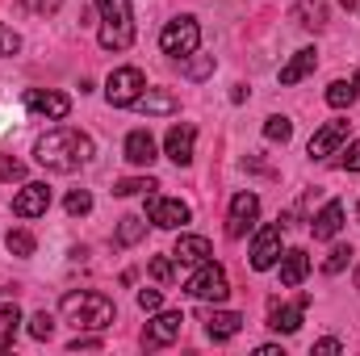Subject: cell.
Here are the masks:
<instances>
[{
  "label": "cell",
  "instance_id": "cell-28",
  "mask_svg": "<svg viewBox=\"0 0 360 356\" xmlns=\"http://www.w3.org/2000/svg\"><path fill=\"white\" fill-rule=\"evenodd\" d=\"M151 189H160L151 177H126V180H117V184H113V193H117V197H134V193H151Z\"/></svg>",
  "mask_w": 360,
  "mask_h": 356
},
{
  "label": "cell",
  "instance_id": "cell-16",
  "mask_svg": "<svg viewBox=\"0 0 360 356\" xmlns=\"http://www.w3.org/2000/svg\"><path fill=\"white\" fill-rule=\"evenodd\" d=\"M243 331V314L239 310H210L205 314V336L214 340V344H226V340H235Z\"/></svg>",
  "mask_w": 360,
  "mask_h": 356
},
{
  "label": "cell",
  "instance_id": "cell-13",
  "mask_svg": "<svg viewBox=\"0 0 360 356\" xmlns=\"http://www.w3.org/2000/svg\"><path fill=\"white\" fill-rule=\"evenodd\" d=\"M46 210H51V189H46L42 180L21 184V193L13 197V214H17V218H42Z\"/></svg>",
  "mask_w": 360,
  "mask_h": 356
},
{
  "label": "cell",
  "instance_id": "cell-15",
  "mask_svg": "<svg viewBox=\"0 0 360 356\" xmlns=\"http://www.w3.org/2000/svg\"><path fill=\"white\" fill-rule=\"evenodd\" d=\"M348 143V122H327V126H319L314 130V139H310V160H327V155H335L340 147Z\"/></svg>",
  "mask_w": 360,
  "mask_h": 356
},
{
  "label": "cell",
  "instance_id": "cell-45",
  "mask_svg": "<svg viewBox=\"0 0 360 356\" xmlns=\"http://www.w3.org/2000/svg\"><path fill=\"white\" fill-rule=\"evenodd\" d=\"M356 289H360V268H356Z\"/></svg>",
  "mask_w": 360,
  "mask_h": 356
},
{
  "label": "cell",
  "instance_id": "cell-1",
  "mask_svg": "<svg viewBox=\"0 0 360 356\" xmlns=\"http://www.w3.org/2000/svg\"><path fill=\"white\" fill-rule=\"evenodd\" d=\"M92 155H96V143L76 126H55L51 134H42L34 143V160L46 172H76V168L89 164Z\"/></svg>",
  "mask_w": 360,
  "mask_h": 356
},
{
  "label": "cell",
  "instance_id": "cell-35",
  "mask_svg": "<svg viewBox=\"0 0 360 356\" xmlns=\"http://www.w3.org/2000/svg\"><path fill=\"white\" fill-rule=\"evenodd\" d=\"M160 306H164V293H160V289H139V310L155 314Z\"/></svg>",
  "mask_w": 360,
  "mask_h": 356
},
{
  "label": "cell",
  "instance_id": "cell-34",
  "mask_svg": "<svg viewBox=\"0 0 360 356\" xmlns=\"http://www.w3.org/2000/svg\"><path fill=\"white\" fill-rule=\"evenodd\" d=\"M0 180H25V164L13 155H0Z\"/></svg>",
  "mask_w": 360,
  "mask_h": 356
},
{
  "label": "cell",
  "instance_id": "cell-12",
  "mask_svg": "<svg viewBox=\"0 0 360 356\" xmlns=\"http://www.w3.org/2000/svg\"><path fill=\"white\" fill-rule=\"evenodd\" d=\"M310 306V293H297V302H272L269 306V327L276 336H293L302 327V314Z\"/></svg>",
  "mask_w": 360,
  "mask_h": 356
},
{
  "label": "cell",
  "instance_id": "cell-40",
  "mask_svg": "<svg viewBox=\"0 0 360 356\" xmlns=\"http://www.w3.org/2000/svg\"><path fill=\"white\" fill-rule=\"evenodd\" d=\"M335 352H344V344H340L335 336H327V340H319V344H314V356H335Z\"/></svg>",
  "mask_w": 360,
  "mask_h": 356
},
{
  "label": "cell",
  "instance_id": "cell-42",
  "mask_svg": "<svg viewBox=\"0 0 360 356\" xmlns=\"http://www.w3.org/2000/svg\"><path fill=\"white\" fill-rule=\"evenodd\" d=\"M38 8H42V13H55V8H59V0H38Z\"/></svg>",
  "mask_w": 360,
  "mask_h": 356
},
{
  "label": "cell",
  "instance_id": "cell-6",
  "mask_svg": "<svg viewBox=\"0 0 360 356\" xmlns=\"http://www.w3.org/2000/svg\"><path fill=\"white\" fill-rule=\"evenodd\" d=\"M143 89H147V80H143L139 68H113L109 80H105V101H109L113 109H130Z\"/></svg>",
  "mask_w": 360,
  "mask_h": 356
},
{
  "label": "cell",
  "instance_id": "cell-10",
  "mask_svg": "<svg viewBox=\"0 0 360 356\" xmlns=\"http://www.w3.org/2000/svg\"><path fill=\"white\" fill-rule=\"evenodd\" d=\"M256 218H260V197L256 193H235L231 214H226V235L231 239H243L256 227Z\"/></svg>",
  "mask_w": 360,
  "mask_h": 356
},
{
  "label": "cell",
  "instance_id": "cell-38",
  "mask_svg": "<svg viewBox=\"0 0 360 356\" xmlns=\"http://www.w3.org/2000/svg\"><path fill=\"white\" fill-rule=\"evenodd\" d=\"M188 59H193V55H188ZM184 72H188L193 80H201V76H210V72H214V59H193Z\"/></svg>",
  "mask_w": 360,
  "mask_h": 356
},
{
  "label": "cell",
  "instance_id": "cell-44",
  "mask_svg": "<svg viewBox=\"0 0 360 356\" xmlns=\"http://www.w3.org/2000/svg\"><path fill=\"white\" fill-rule=\"evenodd\" d=\"M352 84H356V92H360V72H356V76H352Z\"/></svg>",
  "mask_w": 360,
  "mask_h": 356
},
{
  "label": "cell",
  "instance_id": "cell-21",
  "mask_svg": "<svg viewBox=\"0 0 360 356\" xmlns=\"http://www.w3.org/2000/svg\"><path fill=\"white\" fill-rule=\"evenodd\" d=\"M314 68H319V51H314V46H302V51H293V59L281 68V84H302Z\"/></svg>",
  "mask_w": 360,
  "mask_h": 356
},
{
  "label": "cell",
  "instance_id": "cell-2",
  "mask_svg": "<svg viewBox=\"0 0 360 356\" xmlns=\"http://www.w3.org/2000/svg\"><path fill=\"white\" fill-rule=\"evenodd\" d=\"M59 314H63L76 331H105V327L117 319V306H113V298H105V293H96V289H72V293H63Z\"/></svg>",
  "mask_w": 360,
  "mask_h": 356
},
{
  "label": "cell",
  "instance_id": "cell-31",
  "mask_svg": "<svg viewBox=\"0 0 360 356\" xmlns=\"http://www.w3.org/2000/svg\"><path fill=\"white\" fill-rule=\"evenodd\" d=\"M147 268H151V276H155V281H176V276H180L176 256H155Z\"/></svg>",
  "mask_w": 360,
  "mask_h": 356
},
{
  "label": "cell",
  "instance_id": "cell-22",
  "mask_svg": "<svg viewBox=\"0 0 360 356\" xmlns=\"http://www.w3.org/2000/svg\"><path fill=\"white\" fill-rule=\"evenodd\" d=\"M126 160L130 164H139V168H151L160 155H155V139H151V130H130L126 134Z\"/></svg>",
  "mask_w": 360,
  "mask_h": 356
},
{
  "label": "cell",
  "instance_id": "cell-19",
  "mask_svg": "<svg viewBox=\"0 0 360 356\" xmlns=\"http://www.w3.org/2000/svg\"><path fill=\"white\" fill-rule=\"evenodd\" d=\"M172 256H176V265L184 268V265H205L210 256H214V248H210V239L205 235H180L176 239V248H172Z\"/></svg>",
  "mask_w": 360,
  "mask_h": 356
},
{
  "label": "cell",
  "instance_id": "cell-8",
  "mask_svg": "<svg viewBox=\"0 0 360 356\" xmlns=\"http://www.w3.org/2000/svg\"><path fill=\"white\" fill-rule=\"evenodd\" d=\"M180 327H184V314H180V310H155V319H151V323H147V331H143V348H147V352H155V348L176 344Z\"/></svg>",
  "mask_w": 360,
  "mask_h": 356
},
{
  "label": "cell",
  "instance_id": "cell-33",
  "mask_svg": "<svg viewBox=\"0 0 360 356\" xmlns=\"http://www.w3.org/2000/svg\"><path fill=\"white\" fill-rule=\"evenodd\" d=\"M17 51H21V34L0 21V59H4V55H17Z\"/></svg>",
  "mask_w": 360,
  "mask_h": 356
},
{
  "label": "cell",
  "instance_id": "cell-41",
  "mask_svg": "<svg viewBox=\"0 0 360 356\" xmlns=\"http://www.w3.org/2000/svg\"><path fill=\"white\" fill-rule=\"evenodd\" d=\"M256 356H285V352H281L276 344H260V348H256Z\"/></svg>",
  "mask_w": 360,
  "mask_h": 356
},
{
  "label": "cell",
  "instance_id": "cell-17",
  "mask_svg": "<svg viewBox=\"0 0 360 356\" xmlns=\"http://www.w3.org/2000/svg\"><path fill=\"white\" fill-rule=\"evenodd\" d=\"M134 109L147 113V117H172L180 109V101H176V92H168V89H143L139 101H134Z\"/></svg>",
  "mask_w": 360,
  "mask_h": 356
},
{
  "label": "cell",
  "instance_id": "cell-18",
  "mask_svg": "<svg viewBox=\"0 0 360 356\" xmlns=\"http://www.w3.org/2000/svg\"><path fill=\"white\" fill-rule=\"evenodd\" d=\"M281 285L285 289H297L306 276H310V256L302 252V248H289V252H281Z\"/></svg>",
  "mask_w": 360,
  "mask_h": 356
},
{
  "label": "cell",
  "instance_id": "cell-27",
  "mask_svg": "<svg viewBox=\"0 0 360 356\" xmlns=\"http://www.w3.org/2000/svg\"><path fill=\"white\" fill-rule=\"evenodd\" d=\"M289 134H293V122L285 113H272L264 122V139H272V143H289Z\"/></svg>",
  "mask_w": 360,
  "mask_h": 356
},
{
  "label": "cell",
  "instance_id": "cell-4",
  "mask_svg": "<svg viewBox=\"0 0 360 356\" xmlns=\"http://www.w3.org/2000/svg\"><path fill=\"white\" fill-rule=\"evenodd\" d=\"M184 293L188 298H197V302H226V293H231V281H226V268L214 265V260H205V265H197V272L184 281Z\"/></svg>",
  "mask_w": 360,
  "mask_h": 356
},
{
  "label": "cell",
  "instance_id": "cell-39",
  "mask_svg": "<svg viewBox=\"0 0 360 356\" xmlns=\"http://www.w3.org/2000/svg\"><path fill=\"white\" fill-rule=\"evenodd\" d=\"M68 348H72V352H101V340H92V336H76Z\"/></svg>",
  "mask_w": 360,
  "mask_h": 356
},
{
  "label": "cell",
  "instance_id": "cell-24",
  "mask_svg": "<svg viewBox=\"0 0 360 356\" xmlns=\"http://www.w3.org/2000/svg\"><path fill=\"white\" fill-rule=\"evenodd\" d=\"M4 248L13 252V256H34V248H38V239L25 231V227H13L8 235H4Z\"/></svg>",
  "mask_w": 360,
  "mask_h": 356
},
{
  "label": "cell",
  "instance_id": "cell-3",
  "mask_svg": "<svg viewBox=\"0 0 360 356\" xmlns=\"http://www.w3.org/2000/svg\"><path fill=\"white\" fill-rule=\"evenodd\" d=\"M96 13H101V34L96 42L105 51H126L134 46V4L130 0H96Z\"/></svg>",
  "mask_w": 360,
  "mask_h": 356
},
{
  "label": "cell",
  "instance_id": "cell-30",
  "mask_svg": "<svg viewBox=\"0 0 360 356\" xmlns=\"http://www.w3.org/2000/svg\"><path fill=\"white\" fill-rule=\"evenodd\" d=\"M63 205H68V214H72V218H84V214L92 210V193H89V189H72Z\"/></svg>",
  "mask_w": 360,
  "mask_h": 356
},
{
  "label": "cell",
  "instance_id": "cell-32",
  "mask_svg": "<svg viewBox=\"0 0 360 356\" xmlns=\"http://www.w3.org/2000/svg\"><path fill=\"white\" fill-rule=\"evenodd\" d=\"M30 336H34V340H51V336H55V319H51L46 310H38V314L30 319Z\"/></svg>",
  "mask_w": 360,
  "mask_h": 356
},
{
  "label": "cell",
  "instance_id": "cell-46",
  "mask_svg": "<svg viewBox=\"0 0 360 356\" xmlns=\"http://www.w3.org/2000/svg\"><path fill=\"white\" fill-rule=\"evenodd\" d=\"M356 218H360V205H356Z\"/></svg>",
  "mask_w": 360,
  "mask_h": 356
},
{
  "label": "cell",
  "instance_id": "cell-23",
  "mask_svg": "<svg viewBox=\"0 0 360 356\" xmlns=\"http://www.w3.org/2000/svg\"><path fill=\"white\" fill-rule=\"evenodd\" d=\"M293 21L302 30H323L327 25V0H297L293 4Z\"/></svg>",
  "mask_w": 360,
  "mask_h": 356
},
{
  "label": "cell",
  "instance_id": "cell-29",
  "mask_svg": "<svg viewBox=\"0 0 360 356\" xmlns=\"http://www.w3.org/2000/svg\"><path fill=\"white\" fill-rule=\"evenodd\" d=\"M352 256H356V252H352L348 243H335V248H331V256L323 260V272H327V276H335V272H344V268H348V260H352Z\"/></svg>",
  "mask_w": 360,
  "mask_h": 356
},
{
  "label": "cell",
  "instance_id": "cell-20",
  "mask_svg": "<svg viewBox=\"0 0 360 356\" xmlns=\"http://www.w3.org/2000/svg\"><path fill=\"white\" fill-rule=\"evenodd\" d=\"M310 231H314V239H335L340 231H344V201H327L319 214H314V222H310Z\"/></svg>",
  "mask_w": 360,
  "mask_h": 356
},
{
  "label": "cell",
  "instance_id": "cell-9",
  "mask_svg": "<svg viewBox=\"0 0 360 356\" xmlns=\"http://www.w3.org/2000/svg\"><path fill=\"white\" fill-rule=\"evenodd\" d=\"M281 222H269V227H260L256 231V239H252V268L256 272H269V268H276V260H281Z\"/></svg>",
  "mask_w": 360,
  "mask_h": 356
},
{
  "label": "cell",
  "instance_id": "cell-26",
  "mask_svg": "<svg viewBox=\"0 0 360 356\" xmlns=\"http://www.w3.org/2000/svg\"><path fill=\"white\" fill-rule=\"evenodd\" d=\"M352 101H356V84H352V80H335V84L327 89V105H331V109H348Z\"/></svg>",
  "mask_w": 360,
  "mask_h": 356
},
{
  "label": "cell",
  "instance_id": "cell-7",
  "mask_svg": "<svg viewBox=\"0 0 360 356\" xmlns=\"http://www.w3.org/2000/svg\"><path fill=\"white\" fill-rule=\"evenodd\" d=\"M188 218H193L188 201H180V197H160V193H147V222H155V227H164V231H180Z\"/></svg>",
  "mask_w": 360,
  "mask_h": 356
},
{
  "label": "cell",
  "instance_id": "cell-36",
  "mask_svg": "<svg viewBox=\"0 0 360 356\" xmlns=\"http://www.w3.org/2000/svg\"><path fill=\"white\" fill-rule=\"evenodd\" d=\"M340 155H344V160H340V164H344V168H348V172H360V139H356V143H348V147H344V151H340Z\"/></svg>",
  "mask_w": 360,
  "mask_h": 356
},
{
  "label": "cell",
  "instance_id": "cell-11",
  "mask_svg": "<svg viewBox=\"0 0 360 356\" xmlns=\"http://www.w3.org/2000/svg\"><path fill=\"white\" fill-rule=\"evenodd\" d=\"M25 109L30 113H38V117H46V122H63L68 113H72V96L68 92H42V89H30L25 92Z\"/></svg>",
  "mask_w": 360,
  "mask_h": 356
},
{
  "label": "cell",
  "instance_id": "cell-5",
  "mask_svg": "<svg viewBox=\"0 0 360 356\" xmlns=\"http://www.w3.org/2000/svg\"><path fill=\"white\" fill-rule=\"evenodd\" d=\"M197 46H201V25H197V17H176V21H168L164 25V34H160V51L164 55H172V59H188V55H197Z\"/></svg>",
  "mask_w": 360,
  "mask_h": 356
},
{
  "label": "cell",
  "instance_id": "cell-43",
  "mask_svg": "<svg viewBox=\"0 0 360 356\" xmlns=\"http://www.w3.org/2000/svg\"><path fill=\"white\" fill-rule=\"evenodd\" d=\"M340 4H344V8H356L360 0H340Z\"/></svg>",
  "mask_w": 360,
  "mask_h": 356
},
{
  "label": "cell",
  "instance_id": "cell-14",
  "mask_svg": "<svg viewBox=\"0 0 360 356\" xmlns=\"http://www.w3.org/2000/svg\"><path fill=\"white\" fill-rule=\"evenodd\" d=\"M193 147H197V130H193L188 122H180V126H172V130L164 134V151H168V160H172L176 168H188V164H193Z\"/></svg>",
  "mask_w": 360,
  "mask_h": 356
},
{
  "label": "cell",
  "instance_id": "cell-37",
  "mask_svg": "<svg viewBox=\"0 0 360 356\" xmlns=\"http://www.w3.org/2000/svg\"><path fill=\"white\" fill-rule=\"evenodd\" d=\"M0 323H4V331H17V323H21V310H17V302H4V310H0Z\"/></svg>",
  "mask_w": 360,
  "mask_h": 356
},
{
  "label": "cell",
  "instance_id": "cell-25",
  "mask_svg": "<svg viewBox=\"0 0 360 356\" xmlns=\"http://www.w3.org/2000/svg\"><path fill=\"white\" fill-rule=\"evenodd\" d=\"M143 235H147V222H143V218H134V214H130V218H122V222H117V243H122V248L139 243Z\"/></svg>",
  "mask_w": 360,
  "mask_h": 356
}]
</instances>
